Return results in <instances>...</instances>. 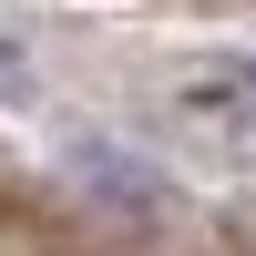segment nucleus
Here are the masks:
<instances>
[{"mask_svg":"<svg viewBox=\"0 0 256 256\" xmlns=\"http://www.w3.org/2000/svg\"><path fill=\"white\" fill-rule=\"evenodd\" d=\"M195 113H205V123H226V134L256 154V62H216V72L195 82Z\"/></svg>","mask_w":256,"mask_h":256,"instance_id":"1","label":"nucleus"}]
</instances>
